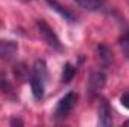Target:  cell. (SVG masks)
Returning <instances> with one entry per match:
<instances>
[{
    "label": "cell",
    "instance_id": "cell-1",
    "mask_svg": "<svg viewBox=\"0 0 129 127\" xmlns=\"http://www.w3.org/2000/svg\"><path fill=\"white\" fill-rule=\"evenodd\" d=\"M36 29H38V32L41 34V37L44 39V42H45L50 48H53V49L57 51V52H63V45H62L59 36L54 33V30H53L44 20H38V21H36Z\"/></svg>",
    "mask_w": 129,
    "mask_h": 127
},
{
    "label": "cell",
    "instance_id": "cell-2",
    "mask_svg": "<svg viewBox=\"0 0 129 127\" xmlns=\"http://www.w3.org/2000/svg\"><path fill=\"white\" fill-rule=\"evenodd\" d=\"M77 102H78V94L77 93L69 91L68 94H64L59 100V103H57V106L54 109V118L56 120H64L72 112V109L75 108Z\"/></svg>",
    "mask_w": 129,
    "mask_h": 127
},
{
    "label": "cell",
    "instance_id": "cell-3",
    "mask_svg": "<svg viewBox=\"0 0 129 127\" xmlns=\"http://www.w3.org/2000/svg\"><path fill=\"white\" fill-rule=\"evenodd\" d=\"M107 84V75L105 72L102 70H98V72H93L90 76H89V82H87V96L93 97L96 96Z\"/></svg>",
    "mask_w": 129,
    "mask_h": 127
},
{
    "label": "cell",
    "instance_id": "cell-4",
    "mask_svg": "<svg viewBox=\"0 0 129 127\" xmlns=\"http://www.w3.org/2000/svg\"><path fill=\"white\" fill-rule=\"evenodd\" d=\"M18 43L11 39H0V60L5 63L12 61L17 57Z\"/></svg>",
    "mask_w": 129,
    "mask_h": 127
},
{
    "label": "cell",
    "instance_id": "cell-5",
    "mask_svg": "<svg viewBox=\"0 0 129 127\" xmlns=\"http://www.w3.org/2000/svg\"><path fill=\"white\" fill-rule=\"evenodd\" d=\"M98 124L101 127H110L113 124V111L105 97H101L98 108Z\"/></svg>",
    "mask_w": 129,
    "mask_h": 127
},
{
    "label": "cell",
    "instance_id": "cell-6",
    "mask_svg": "<svg viewBox=\"0 0 129 127\" xmlns=\"http://www.w3.org/2000/svg\"><path fill=\"white\" fill-rule=\"evenodd\" d=\"M47 3H48V6L53 9V11H56L62 18H63L66 23H71V24H74V23H77V17L69 11V9H66L63 5H60L57 0H45Z\"/></svg>",
    "mask_w": 129,
    "mask_h": 127
},
{
    "label": "cell",
    "instance_id": "cell-7",
    "mask_svg": "<svg viewBox=\"0 0 129 127\" xmlns=\"http://www.w3.org/2000/svg\"><path fill=\"white\" fill-rule=\"evenodd\" d=\"M96 54L101 64H102V67H110V64L113 63V51L107 43H99L98 45Z\"/></svg>",
    "mask_w": 129,
    "mask_h": 127
},
{
    "label": "cell",
    "instance_id": "cell-8",
    "mask_svg": "<svg viewBox=\"0 0 129 127\" xmlns=\"http://www.w3.org/2000/svg\"><path fill=\"white\" fill-rule=\"evenodd\" d=\"M74 2H77L78 6L90 12H101L105 9V5H107L105 0H74Z\"/></svg>",
    "mask_w": 129,
    "mask_h": 127
},
{
    "label": "cell",
    "instance_id": "cell-9",
    "mask_svg": "<svg viewBox=\"0 0 129 127\" xmlns=\"http://www.w3.org/2000/svg\"><path fill=\"white\" fill-rule=\"evenodd\" d=\"M29 81H30V88H32L33 97H35L36 100L44 99V94H45V84H47V82L38 79L36 76H33L32 73H30V79H29Z\"/></svg>",
    "mask_w": 129,
    "mask_h": 127
},
{
    "label": "cell",
    "instance_id": "cell-10",
    "mask_svg": "<svg viewBox=\"0 0 129 127\" xmlns=\"http://www.w3.org/2000/svg\"><path fill=\"white\" fill-rule=\"evenodd\" d=\"M14 75L15 78L20 81V82H24L27 79H30V72H29V67L24 61H20V63L15 64L14 67Z\"/></svg>",
    "mask_w": 129,
    "mask_h": 127
},
{
    "label": "cell",
    "instance_id": "cell-11",
    "mask_svg": "<svg viewBox=\"0 0 129 127\" xmlns=\"http://www.w3.org/2000/svg\"><path fill=\"white\" fill-rule=\"evenodd\" d=\"M75 73H77V69H75L74 64L64 63L63 70H62V82H63V84H69V82L74 79Z\"/></svg>",
    "mask_w": 129,
    "mask_h": 127
},
{
    "label": "cell",
    "instance_id": "cell-12",
    "mask_svg": "<svg viewBox=\"0 0 129 127\" xmlns=\"http://www.w3.org/2000/svg\"><path fill=\"white\" fill-rule=\"evenodd\" d=\"M119 45H120V49H122L123 55L129 60V29H126L125 32L120 34V37H119Z\"/></svg>",
    "mask_w": 129,
    "mask_h": 127
},
{
    "label": "cell",
    "instance_id": "cell-13",
    "mask_svg": "<svg viewBox=\"0 0 129 127\" xmlns=\"http://www.w3.org/2000/svg\"><path fill=\"white\" fill-rule=\"evenodd\" d=\"M0 91H3V93H11L12 91V84L3 72H0Z\"/></svg>",
    "mask_w": 129,
    "mask_h": 127
},
{
    "label": "cell",
    "instance_id": "cell-14",
    "mask_svg": "<svg viewBox=\"0 0 129 127\" xmlns=\"http://www.w3.org/2000/svg\"><path fill=\"white\" fill-rule=\"evenodd\" d=\"M120 103H122L126 109H129V93H125V94L120 97Z\"/></svg>",
    "mask_w": 129,
    "mask_h": 127
},
{
    "label": "cell",
    "instance_id": "cell-15",
    "mask_svg": "<svg viewBox=\"0 0 129 127\" xmlns=\"http://www.w3.org/2000/svg\"><path fill=\"white\" fill-rule=\"evenodd\" d=\"M11 124H12V126H23L24 123H23L21 120H17V118H14V120H11Z\"/></svg>",
    "mask_w": 129,
    "mask_h": 127
},
{
    "label": "cell",
    "instance_id": "cell-16",
    "mask_svg": "<svg viewBox=\"0 0 129 127\" xmlns=\"http://www.w3.org/2000/svg\"><path fill=\"white\" fill-rule=\"evenodd\" d=\"M24 2H29V0H24Z\"/></svg>",
    "mask_w": 129,
    "mask_h": 127
}]
</instances>
